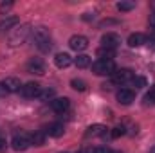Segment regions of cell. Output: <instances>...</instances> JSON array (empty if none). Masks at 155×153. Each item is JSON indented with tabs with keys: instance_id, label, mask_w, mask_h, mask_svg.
<instances>
[{
	"instance_id": "21",
	"label": "cell",
	"mask_w": 155,
	"mask_h": 153,
	"mask_svg": "<svg viewBox=\"0 0 155 153\" xmlns=\"http://www.w3.org/2000/svg\"><path fill=\"white\" fill-rule=\"evenodd\" d=\"M41 101H52L54 99V90L52 88H45V90H41L38 96Z\"/></svg>"
},
{
	"instance_id": "25",
	"label": "cell",
	"mask_w": 155,
	"mask_h": 153,
	"mask_svg": "<svg viewBox=\"0 0 155 153\" xmlns=\"http://www.w3.org/2000/svg\"><path fill=\"white\" fill-rule=\"evenodd\" d=\"M134 7H135L134 2H119V4H117V9H119V11H132Z\"/></svg>"
},
{
	"instance_id": "36",
	"label": "cell",
	"mask_w": 155,
	"mask_h": 153,
	"mask_svg": "<svg viewBox=\"0 0 155 153\" xmlns=\"http://www.w3.org/2000/svg\"><path fill=\"white\" fill-rule=\"evenodd\" d=\"M63 153H67V151H63Z\"/></svg>"
},
{
	"instance_id": "8",
	"label": "cell",
	"mask_w": 155,
	"mask_h": 153,
	"mask_svg": "<svg viewBox=\"0 0 155 153\" xmlns=\"http://www.w3.org/2000/svg\"><path fill=\"white\" fill-rule=\"evenodd\" d=\"M69 106H71V101H69L67 97H54V99L51 101V108H52L56 114H63V112H67Z\"/></svg>"
},
{
	"instance_id": "11",
	"label": "cell",
	"mask_w": 155,
	"mask_h": 153,
	"mask_svg": "<svg viewBox=\"0 0 155 153\" xmlns=\"http://www.w3.org/2000/svg\"><path fill=\"white\" fill-rule=\"evenodd\" d=\"M134 99H135V94H134V90H130V88H121V90L117 92V101H119L121 105H130Z\"/></svg>"
},
{
	"instance_id": "3",
	"label": "cell",
	"mask_w": 155,
	"mask_h": 153,
	"mask_svg": "<svg viewBox=\"0 0 155 153\" xmlns=\"http://www.w3.org/2000/svg\"><path fill=\"white\" fill-rule=\"evenodd\" d=\"M29 33H31V25L29 24H24V25H20L18 29H15L13 31V34L9 36V45H20V43H24L27 36H29Z\"/></svg>"
},
{
	"instance_id": "24",
	"label": "cell",
	"mask_w": 155,
	"mask_h": 153,
	"mask_svg": "<svg viewBox=\"0 0 155 153\" xmlns=\"http://www.w3.org/2000/svg\"><path fill=\"white\" fill-rule=\"evenodd\" d=\"M135 88H143V86H146V79L144 77H139V76H134V79L130 81Z\"/></svg>"
},
{
	"instance_id": "14",
	"label": "cell",
	"mask_w": 155,
	"mask_h": 153,
	"mask_svg": "<svg viewBox=\"0 0 155 153\" xmlns=\"http://www.w3.org/2000/svg\"><path fill=\"white\" fill-rule=\"evenodd\" d=\"M105 133H107V126H103V124H92L87 130V137H101Z\"/></svg>"
},
{
	"instance_id": "10",
	"label": "cell",
	"mask_w": 155,
	"mask_h": 153,
	"mask_svg": "<svg viewBox=\"0 0 155 153\" xmlns=\"http://www.w3.org/2000/svg\"><path fill=\"white\" fill-rule=\"evenodd\" d=\"M2 85L5 88V92H20V88H22V83L18 77H5L2 81Z\"/></svg>"
},
{
	"instance_id": "27",
	"label": "cell",
	"mask_w": 155,
	"mask_h": 153,
	"mask_svg": "<svg viewBox=\"0 0 155 153\" xmlns=\"http://www.w3.org/2000/svg\"><path fill=\"white\" fill-rule=\"evenodd\" d=\"M90 153H110V150H108V148H105V146H97V148L90 150Z\"/></svg>"
},
{
	"instance_id": "12",
	"label": "cell",
	"mask_w": 155,
	"mask_h": 153,
	"mask_svg": "<svg viewBox=\"0 0 155 153\" xmlns=\"http://www.w3.org/2000/svg\"><path fill=\"white\" fill-rule=\"evenodd\" d=\"M71 63H72V58H71L67 52H58V54L54 56V65H56L58 69H67Z\"/></svg>"
},
{
	"instance_id": "31",
	"label": "cell",
	"mask_w": 155,
	"mask_h": 153,
	"mask_svg": "<svg viewBox=\"0 0 155 153\" xmlns=\"http://www.w3.org/2000/svg\"><path fill=\"white\" fill-rule=\"evenodd\" d=\"M4 94H7V92H5V88H4V85L0 83V96H4Z\"/></svg>"
},
{
	"instance_id": "4",
	"label": "cell",
	"mask_w": 155,
	"mask_h": 153,
	"mask_svg": "<svg viewBox=\"0 0 155 153\" xmlns=\"http://www.w3.org/2000/svg\"><path fill=\"white\" fill-rule=\"evenodd\" d=\"M40 92H41V86H40L38 83H35V81L25 83V85L20 88V94H22V97H25V99H35V97H38Z\"/></svg>"
},
{
	"instance_id": "9",
	"label": "cell",
	"mask_w": 155,
	"mask_h": 153,
	"mask_svg": "<svg viewBox=\"0 0 155 153\" xmlns=\"http://www.w3.org/2000/svg\"><path fill=\"white\" fill-rule=\"evenodd\" d=\"M101 43H103V47L114 49V50H116L117 47H119V43H121V38L117 36L116 33H107V34L101 38Z\"/></svg>"
},
{
	"instance_id": "30",
	"label": "cell",
	"mask_w": 155,
	"mask_h": 153,
	"mask_svg": "<svg viewBox=\"0 0 155 153\" xmlns=\"http://www.w3.org/2000/svg\"><path fill=\"white\" fill-rule=\"evenodd\" d=\"M148 45H150L152 49H155V36H153V38H150V41H148Z\"/></svg>"
},
{
	"instance_id": "26",
	"label": "cell",
	"mask_w": 155,
	"mask_h": 153,
	"mask_svg": "<svg viewBox=\"0 0 155 153\" xmlns=\"http://www.w3.org/2000/svg\"><path fill=\"white\" fill-rule=\"evenodd\" d=\"M121 135H124V128H123V126H116V128L112 130V137H114V139H119Z\"/></svg>"
},
{
	"instance_id": "18",
	"label": "cell",
	"mask_w": 155,
	"mask_h": 153,
	"mask_svg": "<svg viewBox=\"0 0 155 153\" xmlns=\"http://www.w3.org/2000/svg\"><path fill=\"white\" fill-rule=\"evenodd\" d=\"M90 56H87V54H78V58L74 60V63H76L78 69H87V67H90Z\"/></svg>"
},
{
	"instance_id": "34",
	"label": "cell",
	"mask_w": 155,
	"mask_h": 153,
	"mask_svg": "<svg viewBox=\"0 0 155 153\" xmlns=\"http://www.w3.org/2000/svg\"><path fill=\"white\" fill-rule=\"evenodd\" d=\"M110 153H123V151H110Z\"/></svg>"
},
{
	"instance_id": "20",
	"label": "cell",
	"mask_w": 155,
	"mask_h": 153,
	"mask_svg": "<svg viewBox=\"0 0 155 153\" xmlns=\"http://www.w3.org/2000/svg\"><path fill=\"white\" fill-rule=\"evenodd\" d=\"M43 141H45V135H43L41 132H35V133L31 135V144H35V146H41Z\"/></svg>"
},
{
	"instance_id": "15",
	"label": "cell",
	"mask_w": 155,
	"mask_h": 153,
	"mask_svg": "<svg viewBox=\"0 0 155 153\" xmlns=\"http://www.w3.org/2000/svg\"><path fill=\"white\" fill-rule=\"evenodd\" d=\"M143 43H146V36L143 33H134L128 36V45L130 47H141Z\"/></svg>"
},
{
	"instance_id": "35",
	"label": "cell",
	"mask_w": 155,
	"mask_h": 153,
	"mask_svg": "<svg viewBox=\"0 0 155 153\" xmlns=\"http://www.w3.org/2000/svg\"><path fill=\"white\" fill-rule=\"evenodd\" d=\"M79 153H90V151H79Z\"/></svg>"
},
{
	"instance_id": "7",
	"label": "cell",
	"mask_w": 155,
	"mask_h": 153,
	"mask_svg": "<svg viewBox=\"0 0 155 153\" xmlns=\"http://www.w3.org/2000/svg\"><path fill=\"white\" fill-rule=\"evenodd\" d=\"M69 47L72 50H76V52H81V50H85L88 47V40L85 38V36H81V34H74L69 40Z\"/></svg>"
},
{
	"instance_id": "5",
	"label": "cell",
	"mask_w": 155,
	"mask_h": 153,
	"mask_svg": "<svg viewBox=\"0 0 155 153\" xmlns=\"http://www.w3.org/2000/svg\"><path fill=\"white\" fill-rule=\"evenodd\" d=\"M11 146L16 151H24V150H27L31 146V137H27L25 133H16L13 137V141H11Z\"/></svg>"
},
{
	"instance_id": "32",
	"label": "cell",
	"mask_w": 155,
	"mask_h": 153,
	"mask_svg": "<svg viewBox=\"0 0 155 153\" xmlns=\"http://www.w3.org/2000/svg\"><path fill=\"white\" fill-rule=\"evenodd\" d=\"M152 24H153V25H155V15H153V18H152Z\"/></svg>"
},
{
	"instance_id": "23",
	"label": "cell",
	"mask_w": 155,
	"mask_h": 153,
	"mask_svg": "<svg viewBox=\"0 0 155 153\" xmlns=\"http://www.w3.org/2000/svg\"><path fill=\"white\" fill-rule=\"evenodd\" d=\"M71 85H72V88H74V90H79V92H83V90L87 88V83H85V81H81V79H72V81H71Z\"/></svg>"
},
{
	"instance_id": "6",
	"label": "cell",
	"mask_w": 155,
	"mask_h": 153,
	"mask_svg": "<svg viewBox=\"0 0 155 153\" xmlns=\"http://www.w3.org/2000/svg\"><path fill=\"white\" fill-rule=\"evenodd\" d=\"M134 79V72L130 69H119L112 74V81L116 85H124V83H130Z\"/></svg>"
},
{
	"instance_id": "16",
	"label": "cell",
	"mask_w": 155,
	"mask_h": 153,
	"mask_svg": "<svg viewBox=\"0 0 155 153\" xmlns=\"http://www.w3.org/2000/svg\"><path fill=\"white\" fill-rule=\"evenodd\" d=\"M18 18L16 16H7V18H4V20H0V33H4V31H7V29H11V27H15V25H18Z\"/></svg>"
},
{
	"instance_id": "13",
	"label": "cell",
	"mask_w": 155,
	"mask_h": 153,
	"mask_svg": "<svg viewBox=\"0 0 155 153\" xmlns=\"http://www.w3.org/2000/svg\"><path fill=\"white\" fill-rule=\"evenodd\" d=\"M27 70H29L31 74H43V72H45V67H43L41 60L35 58V60H31V61L27 63Z\"/></svg>"
},
{
	"instance_id": "29",
	"label": "cell",
	"mask_w": 155,
	"mask_h": 153,
	"mask_svg": "<svg viewBox=\"0 0 155 153\" xmlns=\"http://www.w3.org/2000/svg\"><path fill=\"white\" fill-rule=\"evenodd\" d=\"M5 146H7V142H5L4 139H0V151H4V150H5Z\"/></svg>"
},
{
	"instance_id": "22",
	"label": "cell",
	"mask_w": 155,
	"mask_h": 153,
	"mask_svg": "<svg viewBox=\"0 0 155 153\" xmlns=\"http://www.w3.org/2000/svg\"><path fill=\"white\" fill-rule=\"evenodd\" d=\"M144 103H146V105H153L155 103V85L150 86V92L144 96Z\"/></svg>"
},
{
	"instance_id": "33",
	"label": "cell",
	"mask_w": 155,
	"mask_h": 153,
	"mask_svg": "<svg viewBox=\"0 0 155 153\" xmlns=\"http://www.w3.org/2000/svg\"><path fill=\"white\" fill-rule=\"evenodd\" d=\"M150 153H155V146H153V148H152V150H150Z\"/></svg>"
},
{
	"instance_id": "1",
	"label": "cell",
	"mask_w": 155,
	"mask_h": 153,
	"mask_svg": "<svg viewBox=\"0 0 155 153\" xmlns=\"http://www.w3.org/2000/svg\"><path fill=\"white\" fill-rule=\"evenodd\" d=\"M33 38H35V43H36V47L40 50H43V52L51 50V47H52L51 34H49V31L45 27H35L33 29Z\"/></svg>"
},
{
	"instance_id": "28",
	"label": "cell",
	"mask_w": 155,
	"mask_h": 153,
	"mask_svg": "<svg viewBox=\"0 0 155 153\" xmlns=\"http://www.w3.org/2000/svg\"><path fill=\"white\" fill-rule=\"evenodd\" d=\"M11 5H13L11 2H7V4H5V2H4V4H0V13H4V11H7V9H11Z\"/></svg>"
},
{
	"instance_id": "17",
	"label": "cell",
	"mask_w": 155,
	"mask_h": 153,
	"mask_svg": "<svg viewBox=\"0 0 155 153\" xmlns=\"http://www.w3.org/2000/svg\"><path fill=\"white\" fill-rule=\"evenodd\" d=\"M63 132H65V128H63V124H60V122H54V124H51V126L47 128V133H49L51 137H61Z\"/></svg>"
},
{
	"instance_id": "2",
	"label": "cell",
	"mask_w": 155,
	"mask_h": 153,
	"mask_svg": "<svg viewBox=\"0 0 155 153\" xmlns=\"http://www.w3.org/2000/svg\"><path fill=\"white\" fill-rule=\"evenodd\" d=\"M92 70L97 76H112L116 72V63L114 60H97L92 65Z\"/></svg>"
},
{
	"instance_id": "19",
	"label": "cell",
	"mask_w": 155,
	"mask_h": 153,
	"mask_svg": "<svg viewBox=\"0 0 155 153\" xmlns=\"http://www.w3.org/2000/svg\"><path fill=\"white\" fill-rule=\"evenodd\" d=\"M97 58L99 60H112L114 56H116V50L114 49H107V47H101V49H97Z\"/></svg>"
}]
</instances>
